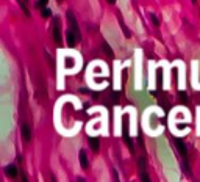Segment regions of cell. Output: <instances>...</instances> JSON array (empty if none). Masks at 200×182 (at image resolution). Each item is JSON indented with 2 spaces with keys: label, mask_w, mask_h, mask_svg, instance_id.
Listing matches in <instances>:
<instances>
[{
  "label": "cell",
  "mask_w": 200,
  "mask_h": 182,
  "mask_svg": "<svg viewBox=\"0 0 200 182\" xmlns=\"http://www.w3.org/2000/svg\"><path fill=\"white\" fill-rule=\"evenodd\" d=\"M106 2H108L110 5H114V3H116V0H106Z\"/></svg>",
  "instance_id": "ffe728a7"
},
{
  "label": "cell",
  "mask_w": 200,
  "mask_h": 182,
  "mask_svg": "<svg viewBox=\"0 0 200 182\" xmlns=\"http://www.w3.org/2000/svg\"><path fill=\"white\" fill-rule=\"evenodd\" d=\"M89 145H91V149H92V151L97 152L99 148H100V140H99V138H89Z\"/></svg>",
  "instance_id": "9c48e42d"
},
{
  "label": "cell",
  "mask_w": 200,
  "mask_h": 182,
  "mask_svg": "<svg viewBox=\"0 0 200 182\" xmlns=\"http://www.w3.org/2000/svg\"><path fill=\"white\" fill-rule=\"evenodd\" d=\"M149 17H150V21H152V24L155 25V27H159V21H158V17H156L155 14H152V13H150Z\"/></svg>",
  "instance_id": "9a60e30c"
},
{
  "label": "cell",
  "mask_w": 200,
  "mask_h": 182,
  "mask_svg": "<svg viewBox=\"0 0 200 182\" xmlns=\"http://www.w3.org/2000/svg\"><path fill=\"white\" fill-rule=\"evenodd\" d=\"M138 165H139V171H141V173H144V171H145V159H142V157H141V159L138 160Z\"/></svg>",
  "instance_id": "5bb4252c"
},
{
  "label": "cell",
  "mask_w": 200,
  "mask_h": 182,
  "mask_svg": "<svg viewBox=\"0 0 200 182\" xmlns=\"http://www.w3.org/2000/svg\"><path fill=\"white\" fill-rule=\"evenodd\" d=\"M66 38H67V44H69L71 47H74V46H75V43H78V41H77V36L74 35V32H72L71 28H69L67 32H66Z\"/></svg>",
  "instance_id": "5b68a950"
},
{
  "label": "cell",
  "mask_w": 200,
  "mask_h": 182,
  "mask_svg": "<svg viewBox=\"0 0 200 182\" xmlns=\"http://www.w3.org/2000/svg\"><path fill=\"white\" fill-rule=\"evenodd\" d=\"M67 22H69V28L74 32V35L77 36V41H82V35H80V28H78V24L75 21V16H74V13L72 11H67Z\"/></svg>",
  "instance_id": "6da1fadb"
},
{
  "label": "cell",
  "mask_w": 200,
  "mask_h": 182,
  "mask_svg": "<svg viewBox=\"0 0 200 182\" xmlns=\"http://www.w3.org/2000/svg\"><path fill=\"white\" fill-rule=\"evenodd\" d=\"M53 40L60 46L61 44V30H60V22L58 19H53Z\"/></svg>",
  "instance_id": "7a4b0ae2"
},
{
  "label": "cell",
  "mask_w": 200,
  "mask_h": 182,
  "mask_svg": "<svg viewBox=\"0 0 200 182\" xmlns=\"http://www.w3.org/2000/svg\"><path fill=\"white\" fill-rule=\"evenodd\" d=\"M111 99H113V102H114V104H117V100H119V93H117V91L111 94Z\"/></svg>",
  "instance_id": "ac0fdd59"
},
{
  "label": "cell",
  "mask_w": 200,
  "mask_h": 182,
  "mask_svg": "<svg viewBox=\"0 0 200 182\" xmlns=\"http://www.w3.org/2000/svg\"><path fill=\"white\" fill-rule=\"evenodd\" d=\"M174 141V145L177 146V149L180 151V154L183 155V157H188V149H186V146H184V143L180 140V138H174L172 140Z\"/></svg>",
  "instance_id": "3957f363"
},
{
  "label": "cell",
  "mask_w": 200,
  "mask_h": 182,
  "mask_svg": "<svg viewBox=\"0 0 200 182\" xmlns=\"http://www.w3.org/2000/svg\"><path fill=\"white\" fill-rule=\"evenodd\" d=\"M58 2H63V0H58Z\"/></svg>",
  "instance_id": "7402d4cb"
},
{
  "label": "cell",
  "mask_w": 200,
  "mask_h": 182,
  "mask_svg": "<svg viewBox=\"0 0 200 182\" xmlns=\"http://www.w3.org/2000/svg\"><path fill=\"white\" fill-rule=\"evenodd\" d=\"M156 86L158 89H161V69L156 71Z\"/></svg>",
  "instance_id": "4fadbf2b"
},
{
  "label": "cell",
  "mask_w": 200,
  "mask_h": 182,
  "mask_svg": "<svg viewBox=\"0 0 200 182\" xmlns=\"http://www.w3.org/2000/svg\"><path fill=\"white\" fill-rule=\"evenodd\" d=\"M178 96H180V100H181L183 104H188V102H189V99H188V96H186V93H183V91H181V93H180Z\"/></svg>",
  "instance_id": "2e32d148"
},
{
  "label": "cell",
  "mask_w": 200,
  "mask_h": 182,
  "mask_svg": "<svg viewBox=\"0 0 200 182\" xmlns=\"http://www.w3.org/2000/svg\"><path fill=\"white\" fill-rule=\"evenodd\" d=\"M22 138H24L25 141H30V140H31V132H30L28 124H24V126H22Z\"/></svg>",
  "instance_id": "8992f818"
},
{
  "label": "cell",
  "mask_w": 200,
  "mask_h": 182,
  "mask_svg": "<svg viewBox=\"0 0 200 182\" xmlns=\"http://www.w3.org/2000/svg\"><path fill=\"white\" fill-rule=\"evenodd\" d=\"M80 165H82V168H88V165H89L88 157H86V151H85V149L80 151Z\"/></svg>",
  "instance_id": "ba28073f"
},
{
  "label": "cell",
  "mask_w": 200,
  "mask_h": 182,
  "mask_svg": "<svg viewBox=\"0 0 200 182\" xmlns=\"http://www.w3.org/2000/svg\"><path fill=\"white\" fill-rule=\"evenodd\" d=\"M41 11H42V16H44V17H50V16H52V11H50V8H42Z\"/></svg>",
  "instance_id": "e0dca14e"
},
{
  "label": "cell",
  "mask_w": 200,
  "mask_h": 182,
  "mask_svg": "<svg viewBox=\"0 0 200 182\" xmlns=\"http://www.w3.org/2000/svg\"><path fill=\"white\" fill-rule=\"evenodd\" d=\"M191 2H192V3H197V0H191Z\"/></svg>",
  "instance_id": "44dd1931"
},
{
  "label": "cell",
  "mask_w": 200,
  "mask_h": 182,
  "mask_svg": "<svg viewBox=\"0 0 200 182\" xmlns=\"http://www.w3.org/2000/svg\"><path fill=\"white\" fill-rule=\"evenodd\" d=\"M102 49H103V52H105V54L106 55H108V57H114V54H113V49L110 47V44L108 43H106V41H103V44H102Z\"/></svg>",
  "instance_id": "30bf717a"
},
{
  "label": "cell",
  "mask_w": 200,
  "mask_h": 182,
  "mask_svg": "<svg viewBox=\"0 0 200 182\" xmlns=\"http://www.w3.org/2000/svg\"><path fill=\"white\" fill-rule=\"evenodd\" d=\"M141 179H142L144 182H150V177H149L147 174H145V171H144V173H141Z\"/></svg>",
  "instance_id": "d6986e66"
},
{
  "label": "cell",
  "mask_w": 200,
  "mask_h": 182,
  "mask_svg": "<svg viewBox=\"0 0 200 182\" xmlns=\"http://www.w3.org/2000/svg\"><path fill=\"white\" fill-rule=\"evenodd\" d=\"M5 174H6L8 177H16V176H17V168H16L14 165H8V166L5 168Z\"/></svg>",
  "instance_id": "52a82bcc"
},
{
  "label": "cell",
  "mask_w": 200,
  "mask_h": 182,
  "mask_svg": "<svg viewBox=\"0 0 200 182\" xmlns=\"http://www.w3.org/2000/svg\"><path fill=\"white\" fill-rule=\"evenodd\" d=\"M47 3H49V0H38V2H36V8L38 9H42V8H45Z\"/></svg>",
  "instance_id": "7c38bea8"
},
{
  "label": "cell",
  "mask_w": 200,
  "mask_h": 182,
  "mask_svg": "<svg viewBox=\"0 0 200 182\" xmlns=\"http://www.w3.org/2000/svg\"><path fill=\"white\" fill-rule=\"evenodd\" d=\"M122 138H124V141L127 143V146H128V149H130V152H135V146H133V141H131V138H130V135H128V131L124 127V132H122Z\"/></svg>",
  "instance_id": "277c9868"
},
{
  "label": "cell",
  "mask_w": 200,
  "mask_h": 182,
  "mask_svg": "<svg viewBox=\"0 0 200 182\" xmlns=\"http://www.w3.org/2000/svg\"><path fill=\"white\" fill-rule=\"evenodd\" d=\"M17 2H19L20 9L25 13V16H28V17H30V11H28V8H27V2H25V0H17Z\"/></svg>",
  "instance_id": "8fae6325"
}]
</instances>
